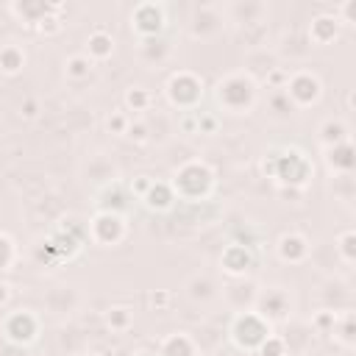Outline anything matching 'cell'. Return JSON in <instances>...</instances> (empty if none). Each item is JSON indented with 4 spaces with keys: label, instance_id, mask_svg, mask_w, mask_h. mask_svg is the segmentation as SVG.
Returning a JSON list of instances; mask_svg holds the SVG:
<instances>
[{
    "label": "cell",
    "instance_id": "cell-1",
    "mask_svg": "<svg viewBox=\"0 0 356 356\" xmlns=\"http://www.w3.org/2000/svg\"><path fill=\"white\" fill-rule=\"evenodd\" d=\"M214 97H217L220 108H225L228 114H250V108L259 100V83L245 70L228 72L225 78L217 81Z\"/></svg>",
    "mask_w": 356,
    "mask_h": 356
},
{
    "label": "cell",
    "instance_id": "cell-2",
    "mask_svg": "<svg viewBox=\"0 0 356 356\" xmlns=\"http://www.w3.org/2000/svg\"><path fill=\"white\" fill-rule=\"evenodd\" d=\"M281 89H284L286 100L295 108H309V106L320 103V97H323V81L312 70H295V72H289L286 75V83Z\"/></svg>",
    "mask_w": 356,
    "mask_h": 356
},
{
    "label": "cell",
    "instance_id": "cell-3",
    "mask_svg": "<svg viewBox=\"0 0 356 356\" xmlns=\"http://www.w3.org/2000/svg\"><path fill=\"white\" fill-rule=\"evenodd\" d=\"M164 95L170 100V106L175 108H195L200 100H203V81L189 72V70H178L167 78V86H164Z\"/></svg>",
    "mask_w": 356,
    "mask_h": 356
},
{
    "label": "cell",
    "instance_id": "cell-4",
    "mask_svg": "<svg viewBox=\"0 0 356 356\" xmlns=\"http://www.w3.org/2000/svg\"><path fill=\"white\" fill-rule=\"evenodd\" d=\"M225 6L220 3H203L192 8V17L186 22V33L189 39H214L217 33L225 31Z\"/></svg>",
    "mask_w": 356,
    "mask_h": 356
},
{
    "label": "cell",
    "instance_id": "cell-5",
    "mask_svg": "<svg viewBox=\"0 0 356 356\" xmlns=\"http://www.w3.org/2000/svg\"><path fill=\"white\" fill-rule=\"evenodd\" d=\"M256 306H259V314L267 323H281V320H289V314H292V295L284 286L259 289Z\"/></svg>",
    "mask_w": 356,
    "mask_h": 356
},
{
    "label": "cell",
    "instance_id": "cell-6",
    "mask_svg": "<svg viewBox=\"0 0 356 356\" xmlns=\"http://www.w3.org/2000/svg\"><path fill=\"white\" fill-rule=\"evenodd\" d=\"M167 25V8L161 3H142L131 11V31H136L142 39H153Z\"/></svg>",
    "mask_w": 356,
    "mask_h": 356
},
{
    "label": "cell",
    "instance_id": "cell-7",
    "mask_svg": "<svg viewBox=\"0 0 356 356\" xmlns=\"http://www.w3.org/2000/svg\"><path fill=\"white\" fill-rule=\"evenodd\" d=\"M3 325H17V331H8L6 334V339L11 342V345H28V342H33L36 339V331H39V320H36V314L31 312V309H17V312H11L8 317H6V323Z\"/></svg>",
    "mask_w": 356,
    "mask_h": 356
},
{
    "label": "cell",
    "instance_id": "cell-8",
    "mask_svg": "<svg viewBox=\"0 0 356 356\" xmlns=\"http://www.w3.org/2000/svg\"><path fill=\"white\" fill-rule=\"evenodd\" d=\"M275 253L281 261H289V264H300L309 259L312 248H309V239L298 231H289V234H281L278 242H275Z\"/></svg>",
    "mask_w": 356,
    "mask_h": 356
},
{
    "label": "cell",
    "instance_id": "cell-9",
    "mask_svg": "<svg viewBox=\"0 0 356 356\" xmlns=\"http://www.w3.org/2000/svg\"><path fill=\"white\" fill-rule=\"evenodd\" d=\"M225 17H228V22H236L245 28L264 25L267 6L264 3H231V6H225Z\"/></svg>",
    "mask_w": 356,
    "mask_h": 356
},
{
    "label": "cell",
    "instance_id": "cell-10",
    "mask_svg": "<svg viewBox=\"0 0 356 356\" xmlns=\"http://www.w3.org/2000/svg\"><path fill=\"white\" fill-rule=\"evenodd\" d=\"M337 36H339V19H337L334 14H320V17L312 19V25H309V39H312L317 47L331 44Z\"/></svg>",
    "mask_w": 356,
    "mask_h": 356
},
{
    "label": "cell",
    "instance_id": "cell-11",
    "mask_svg": "<svg viewBox=\"0 0 356 356\" xmlns=\"http://www.w3.org/2000/svg\"><path fill=\"white\" fill-rule=\"evenodd\" d=\"M250 261H253V259H250V250L242 248V245H228V250H225L222 259H220L222 270H225L231 278H245Z\"/></svg>",
    "mask_w": 356,
    "mask_h": 356
},
{
    "label": "cell",
    "instance_id": "cell-12",
    "mask_svg": "<svg viewBox=\"0 0 356 356\" xmlns=\"http://www.w3.org/2000/svg\"><path fill=\"white\" fill-rule=\"evenodd\" d=\"M161 356H197V345L186 331H175L161 339Z\"/></svg>",
    "mask_w": 356,
    "mask_h": 356
},
{
    "label": "cell",
    "instance_id": "cell-13",
    "mask_svg": "<svg viewBox=\"0 0 356 356\" xmlns=\"http://www.w3.org/2000/svg\"><path fill=\"white\" fill-rule=\"evenodd\" d=\"M111 53H114V36L111 33H106V31L89 33V39H86L89 61H106V58H111Z\"/></svg>",
    "mask_w": 356,
    "mask_h": 356
},
{
    "label": "cell",
    "instance_id": "cell-14",
    "mask_svg": "<svg viewBox=\"0 0 356 356\" xmlns=\"http://www.w3.org/2000/svg\"><path fill=\"white\" fill-rule=\"evenodd\" d=\"M25 67V50L17 42L0 44V72L3 75H17Z\"/></svg>",
    "mask_w": 356,
    "mask_h": 356
},
{
    "label": "cell",
    "instance_id": "cell-15",
    "mask_svg": "<svg viewBox=\"0 0 356 356\" xmlns=\"http://www.w3.org/2000/svg\"><path fill=\"white\" fill-rule=\"evenodd\" d=\"M348 139H350L348 136V125L342 120H325L320 125V142H323V147H334V145L348 142Z\"/></svg>",
    "mask_w": 356,
    "mask_h": 356
},
{
    "label": "cell",
    "instance_id": "cell-16",
    "mask_svg": "<svg viewBox=\"0 0 356 356\" xmlns=\"http://www.w3.org/2000/svg\"><path fill=\"white\" fill-rule=\"evenodd\" d=\"M92 70H95V61H89L86 53H75V56H70L64 61V75L70 81H83V78L92 75Z\"/></svg>",
    "mask_w": 356,
    "mask_h": 356
},
{
    "label": "cell",
    "instance_id": "cell-17",
    "mask_svg": "<svg viewBox=\"0 0 356 356\" xmlns=\"http://www.w3.org/2000/svg\"><path fill=\"white\" fill-rule=\"evenodd\" d=\"M186 289H189V298H195V300H211V298L217 295V289H214V284H211L209 275H195V278H189Z\"/></svg>",
    "mask_w": 356,
    "mask_h": 356
},
{
    "label": "cell",
    "instance_id": "cell-18",
    "mask_svg": "<svg viewBox=\"0 0 356 356\" xmlns=\"http://www.w3.org/2000/svg\"><path fill=\"white\" fill-rule=\"evenodd\" d=\"M125 106L128 108H134V111H147V106H150V95H147V89L145 86H131L128 92H125Z\"/></svg>",
    "mask_w": 356,
    "mask_h": 356
},
{
    "label": "cell",
    "instance_id": "cell-19",
    "mask_svg": "<svg viewBox=\"0 0 356 356\" xmlns=\"http://www.w3.org/2000/svg\"><path fill=\"white\" fill-rule=\"evenodd\" d=\"M350 242H353V231L348 228V231H342V234L337 236V245H334V248L339 250V256H342V261H345V264H350V261H353V245H350Z\"/></svg>",
    "mask_w": 356,
    "mask_h": 356
},
{
    "label": "cell",
    "instance_id": "cell-20",
    "mask_svg": "<svg viewBox=\"0 0 356 356\" xmlns=\"http://www.w3.org/2000/svg\"><path fill=\"white\" fill-rule=\"evenodd\" d=\"M111 320H117V323H114V328H117V331H125V328L131 325V312H128V309H122V306L108 309V323H111Z\"/></svg>",
    "mask_w": 356,
    "mask_h": 356
},
{
    "label": "cell",
    "instance_id": "cell-21",
    "mask_svg": "<svg viewBox=\"0 0 356 356\" xmlns=\"http://www.w3.org/2000/svg\"><path fill=\"white\" fill-rule=\"evenodd\" d=\"M106 128H108V131H114V134H125V131H128V117H125V114H120V111H114V114H108Z\"/></svg>",
    "mask_w": 356,
    "mask_h": 356
},
{
    "label": "cell",
    "instance_id": "cell-22",
    "mask_svg": "<svg viewBox=\"0 0 356 356\" xmlns=\"http://www.w3.org/2000/svg\"><path fill=\"white\" fill-rule=\"evenodd\" d=\"M11 298V286L6 281H0V306H6V300Z\"/></svg>",
    "mask_w": 356,
    "mask_h": 356
},
{
    "label": "cell",
    "instance_id": "cell-23",
    "mask_svg": "<svg viewBox=\"0 0 356 356\" xmlns=\"http://www.w3.org/2000/svg\"><path fill=\"white\" fill-rule=\"evenodd\" d=\"M33 108H36V106H33V100H31V103H25V111H19V114H25V117H36Z\"/></svg>",
    "mask_w": 356,
    "mask_h": 356
},
{
    "label": "cell",
    "instance_id": "cell-24",
    "mask_svg": "<svg viewBox=\"0 0 356 356\" xmlns=\"http://www.w3.org/2000/svg\"><path fill=\"white\" fill-rule=\"evenodd\" d=\"M136 356H150V353H136Z\"/></svg>",
    "mask_w": 356,
    "mask_h": 356
}]
</instances>
